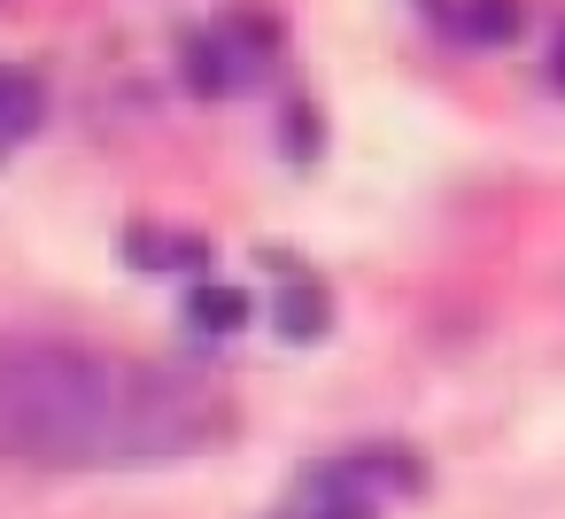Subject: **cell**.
Wrapping results in <instances>:
<instances>
[{
    "label": "cell",
    "mask_w": 565,
    "mask_h": 519,
    "mask_svg": "<svg viewBox=\"0 0 565 519\" xmlns=\"http://www.w3.org/2000/svg\"><path fill=\"white\" fill-rule=\"evenodd\" d=\"M125 264L132 272H210L217 264V241L210 233H186V225L140 218V225H125Z\"/></svg>",
    "instance_id": "cell-5"
},
{
    "label": "cell",
    "mask_w": 565,
    "mask_h": 519,
    "mask_svg": "<svg viewBox=\"0 0 565 519\" xmlns=\"http://www.w3.org/2000/svg\"><path fill=\"white\" fill-rule=\"evenodd\" d=\"M426 488H434L426 457L395 434H372L333 457H310L264 519H380L387 504H418Z\"/></svg>",
    "instance_id": "cell-2"
},
{
    "label": "cell",
    "mask_w": 565,
    "mask_h": 519,
    "mask_svg": "<svg viewBox=\"0 0 565 519\" xmlns=\"http://www.w3.org/2000/svg\"><path fill=\"white\" fill-rule=\"evenodd\" d=\"M40 117H47V86H40V71L0 63V156L24 148V140L40 133Z\"/></svg>",
    "instance_id": "cell-7"
},
{
    "label": "cell",
    "mask_w": 565,
    "mask_h": 519,
    "mask_svg": "<svg viewBox=\"0 0 565 519\" xmlns=\"http://www.w3.org/2000/svg\"><path fill=\"white\" fill-rule=\"evenodd\" d=\"M550 78L565 86V32H557V55H550Z\"/></svg>",
    "instance_id": "cell-10"
},
{
    "label": "cell",
    "mask_w": 565,
    "mask_h": 519,
    "mask_svg": "<svg viewBox=\"0 0 565 519\" xmlns=\"http://www.w3.org/2000/svg\"><path fill=\"white\" fill-rule=\"evenodd\" d=\"M441 32L457 47H519L526 40V0H449Z\"/></svg>",
    "instance_id": "cell-6"
},
{
    "label": "cell",
    "mask_w": 565,
    "mask_h": 519,
    "mask_svg": "<svg viewBox=\"0 0 565 519\" xmlns=\"http://www.w3.org/2000/svg\"><path fill=\"white\" fill-rule=\"evenodd\" d=\"M248 295L241 287H225V279H202L194 295H186V318H194V333H210V341H233L241 326H248Z\"/></svg>",
    "instance_id": "cell-8"
},
{
    "label": "cell",
    "mask_w": 565,
    "mask_h": 519,
    "mask_svg": "<svg viewBox=\"0 0 565 519\" xmlns=\"http://www.w3.org/2000/svg\"><path fill=\"white\" fill-rule=\"evenodd\" d=\"M264 279H271V326H279L295 349H310V341L333 333V287H326L295 248H264Z\"/></svg>",
    "instance_id": "cell-4"
},
{
    "label": "cell",
    "mask_w": 565,
    "mask_h": 519,
    "mask_svg": "<svg viewBox=\"0 0 565 519\" xmlns=\"http://www.w3.org/2000/svg\"><path fill=\"white\" fill-rule=\"evenodd\" d=\"M318 102L310 94H287V109H279V148H287V163H318Z\"/></svg>",
    "instance_id": "cell-9"
},
{
    "label": "cell",
    "mask_w": 565,
    "mask_h": 519,
    "mask_svg": "<svg viewBox=\"0 0 565 519\" xmlns=\"http://www.w3.org/2000/svg\"><path fill=\"white\" fill-rule=\"evenodd\" d=\"M279 55H287V24H279V9H264V0H233V9H217L210 24L179 32V78L202 102L256 94L264 78H279Z\"/></svg>",
    "instance_id": "cell-3"
},
{
    "label": "cell",
    "mask_w": 565,
    "mask_h": 519,
    "mask_svg": "<svg viewBox=\"0 0 565 519\" xmlns=\"http://www.w3.org/2000/svg\"><path fill=\"white\" fill-rule=\"evenodd\" d=\"M241 434L225 380L71 333H0V457L47 473H140Z\"/></svg>",
    "instance_id": "cell-1"
}]
</instances>
